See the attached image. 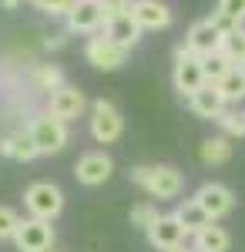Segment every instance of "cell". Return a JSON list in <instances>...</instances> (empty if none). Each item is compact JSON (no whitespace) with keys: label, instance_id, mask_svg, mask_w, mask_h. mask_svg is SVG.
I'll list each match as a JSON object with an SVG mask.
<instances>
[{"label":"cell","instance_id":"6da1fadb","mask_svg":"<svg viewBox=\"0 0 245 252\" xmlns=\"http://www.w3.org/2000/svg\"><path fill=\"white\" fill-rule=\"evenodd\" d=\"M128 178L138 189H145L151 198H158V202H171L185 189V175L175 165H134L128 172Z\"/></svg>","mask_w":245,"mask_h":252},{"label":"cell","instance_id":"7a4b0ae2","mask_svg":"<svg viewBox=\"0 0 245 252\" xmlns=\"http://www.w3.org/2000/svg\"><path fill=\"white\" fill-rule=\"evenodd\" d=\"M171 84L182 97H191L195 91H202L208 81H205V67H202V58L188 51L185 44L175 47V64H171Z\"/></svg>","mask_w":245,"mask_h":252},{"label":"cell","instance_id":"3957f363","mask_svg":"<svg viewBox=\"0 0 245 252\" xmlns=\"http://www.w3.org/2000/svg\"><path fill=\"white\" fill-rule=\"evenodd\" d=\"M88 131L97 145H114L118 138L124 135V118L118 111V104L108 97H97L91 104V118H88Z\"/></svg>","mask_w":245,"mask_h":252},{"label":"cell","instance_id":"277c9868","mask_svg":"<svg viewBox=\"0 0 245 252\" xmlns=\"http://www.w3.org/2000/svg\"><path fill=\"white\" fill-rule=\"evenodd\" d=\"M24 209L34 219L54 222L57 215L64 212V192L57 189L54 182H34V185L24 189Z\"/></svg>","mask_w":245,"mask_h":252},{"label":"cell","instance_id":"5b68a950","mask_svg":"<svg viewBox=\"0 0 245 252\" xmlns=\"http://www.w3.org/2000/svg\"><path fill=\"white\" fill-rule=\"evenodd\" d=\"M27 131L34 138V145H37L40 155H57V152H64L67 148V121H61L54 115H37L31 125H27Z\"/></svg>","mask_w":245,"mask_h":252},{"label":"cell","instance_id":"8992f818","mask_svg":"<svg viewBox=\"0 0 245 252\" xmlns=\"http://www.w3.org/2000/svg\"><path fill=\"white\" fill-rule=\"evenodd\" d=\"M14 246H17V252H51L54 249V225L47 219L27 215V219H20Z\"/></svg>","mask_w":245,"mask_h":252},{"label":"cell","instance_id":"52a82bcc","mask_svg":"<svg viewBox=\"0 0 245 252\" xmlns=\"http://www.w3.org/2000/svg\"><path fill=\"white\" fill-rule=\"evenodd\" d=\"M128 47H121V44H114L111 37H88V47H84V58L91 67L97 71H118V67H124L128 64Z\"/></svg>","mask_w":245,"mask_h":252},{"label":"cell","instance_id":"ba28073f","mask_svg":"<svg viewBox=\"0 0 245 252\" xmlns=\"http://www.w3.org/2000/svg\"><path fill=\"white\" fill-rule=\"evenodd\" d=\"M198 205H202V212L212 219V222H218V219H225L232 209H235V192L222 185V182H205V185H198V192L191 195Z\"/></svg>","mask_w":245,"mask_h":252},{"label":"cell","instance_id":"9c48e42d","mask_svg":"<svg viewBox=\"0 0 245 252\" xmlns=\"http://www.w3.org/2000/svg\"><path fill=\"white\" fill-rule=\"evenodd\" d=\"M111 175H114V158L108 152H88V155L77 158V165H74V178L81 185H88V189L104 185Z\"/></svg>","mask_w":245,"mask_h":252},{"label":"cell","instance_id":"30bf717a","mask_svg":"<svg viewBox=\"0 0 245 252\" xmlns=\"http://www.w3.org/2000/svg\"><path fill=\"white\" fill-rule=\"evenodd\" d=\"M88 111V97H84V91L81 88H74V84H64V88H57L54 94L47 97V115L61 118V121H77V118Z\"/></svg>","mask_w":245,"mask_h":252},{"label":"cell","instance_id":"8fae6325","mask_svg":"<svg viewBox=\"0 0 245 252\" xmlns=\"http://www.w3.org/2000/svg\"><path fill=\"white\" fill-rule=\"evenodd\" d=\"M145 235H148V242L158 252H171V249H178V246H185L188 229H185V225L175 219V212H171V215H158V219H154V225H151Z\"/></svg>","mask_w":245,"mask_h":252},{"label":"cell","instance_id":"7c38bea8","mask_svg":"<svg viewBox=\"0 0 245 252\" xmlns=\"http://www.w3.org/2000/svg\"><path fill=\"white\" fill-rule=\"evenodd\" d=\"M222 37H225V34L215 27V20L202 17V20H195V24L188 27V34H185V47L195 51L198 58H208V54L222 51Z\"/></svg>","mask_w":245,"mask_h":252},{"label":"cell","instance_id":"4fadbf2b","mask_svg":"<svg viewBox=\"0 0 245 252\" xmlns=\"http://www.w3.org/2000/svg\"><path fill=\"white\" fill-rule=\"evenodd\" d=\"M97 27H104V10L97 0H77L74 10L67 14V31L71 34H94Z\"/></svg>","mask_w":245,"mask_h":252},{"label":"cell","instance_id":"5bb4252c","mask_svg":"<svg viewBox=\"0 0 245 252\" xmlns=\"http://www.w3.org/2000/svg\"><path fill=\"white\" fill-rule=\"evenodd\" d=\"M131 17L138 20L141 31H165V27H171V10L161 0H134Z\"/></svg>","mask_w":245,"mask_h":252},{"label":"cell","instance_id":"9a60e30c","mask_svg":"<svg viewBox=\"0 0 245 252\" xmlns=\"http://www.w3.org/2000/svg\"><path fill=\"white\" fill-rule=\"evenodd\" d=\"M188 108L195 118H205V121H218L222 118V111H225V97H222V91L215 88V84H205L202 91H195V94L188 97Z\"/></svg>","mask_w":245,"mask_h":252},{"label":"cell","instance_id":"2e32d148","mask_svg":"<svg viewBox=\"0 0 245 252\" xmlns=\"http://www.w3.org/2000/svg\"><path fill=\"white\" fill-rule=\"evenodd\" d=\"M191 249L195 252H228L232 249V235H228L225 225L208 222V225H202L198 232L191 235Z\"/></svg>","mask_w":245,"mask_h":252},{"label":"cell","instance_id":"e0dca14e","mask_svg":"<svg viewBox=\"0 0 245 252\" xmlns=\"http://www.w3.org/2000/svg\"><path fill=\"white\" fill-rule=\"evenodd\" d=\"M0 155L14 158V161H34L40 152L34 145V138H31V131H10V135L0 138Z\"/></svg>","mask_w":245,"mask_h":252},{"label":"cell","instance_id":"ac0fdd59","mask_svg":"<svg viewBox=\"0 0 245 252\" xmlns=\"http://www.w3.org/2000/svg\"><path fill=\"white\" fill-rule=\"evenodd\" d=\"M141 34H145V31L138 27V20H134L131 14H121V17H114V20L104 24V37H111L114 44H121V47H128V51L141 40Z\"/></svg>","mask_w":245,"mask_h":252},{"label":"cell","instance_id":"d6986e66","mask_svg":"<svg viewBox=\"0 0 245 252\" xmlns=\"http://www.w3.org/2000/svg\"><path fill=\"white\" fill-rule=\"evenodd\" d=\"M67 81H64V71L57 67V64H34L31 67V91H37V94H54L57 88H64Z\"/></svg>","mask_w":245,"mask_h":252},{"label":"cell","instance_id":"ffe728a7","mask_svg":"<svg viewBox=\"0 0 245 252\" xmlns=\"http://www.w3.org/2000/svg\"><path fill=\"white\" fill-rule=\"evenodd\" d=\"M198 158L205 165H225L232 161V138L228 135H215V138H205L198 145Z\"/></svg>","mask_w":245,"mask_h":252},{"label":"cell","instance_id":"44dd1931","mask_svg":"<svg viewBox=\"0 0 245 252\" xmlns=\"http://www.w3.org/2000/svg\"><path fill=\"white\" fill-rule=\"evenodd\" d=\"M215 88L222 91L225 104H242L245 101V74H242V67H232L222 81H215Z\"/></svg>","mask_w":245,"mask_h":252},{"label":"cell","instance_id":"7402d4cb","mask_svg":"<svg viewBox=\"0 0 245 252\" xmlns=\"http://www.w3.org/2000/svg\"><path fill=\"white\" fill-rule=\"evenodd\" d=\"M175 219H178V222L188 229V235H195L198 229H202V225H208V222H212V219L202 212V205H198L195 198H185V202L175 209Z\"/></svg>","mask_w":245,"mask_h":252},{"label":"cell","instance_id":"603a6c76","mask_svg":"<svg viewBox=\"0 0 245 252\" xmlns=\"http://www.w3.org/2000/svg\"><path fill=\"white\" fill-rule=\"evenodd\" d=\"M222 51H225V58L232 61L235 67H239V64H245V24L222 37Z\"/></svg>","mask_w":245,"mask_h":252},{"label":"cell","instance_id":"cb8c5ba5","mask_svg":"<svg viewBox=\"0 0 245 252\" xmlns=\"http://www.w3.org/2000/svg\"><path fill=\"white\" fill-rule=\"evenodd\" d=\"M202 67H205V81L208 84H215V81H222L235 67L232 61L225 58V51H215V54H208V58H202Z\"/></svg>","mask_w":245,"mask_h":252},{"label":"cell","instance_id":"d4e9b609","mask_svg":"<svg viewBox=\"0 0 245 252\" xmlns=\"http://www.w3.org/2000/svg\"><path fill=\"white\" fill-rule=\"evenodd\" d=\"M218 128L228 138H245V111L242 108H225L218 118Z\"/></svg>","mask_w":245,"mask_h":252},{"label":"cell","instance_id":"484cf974","mask_svg":"<svg viewBox=\"0 0 245 252\" xmlns=\"http://www.w3.org/2000/svg\"><path fill=\"white\" fill-rule=\"evenodd\" d=\"M158 215H161V212H158V205H154V202H138V205L131 209V215H128V222H131L138 232H148Z\"/></svg>","mask_w":245,"mask_h":252},{"label":"cell","instance_id":"4316f807","mask_svg":"<svg viewBox=\"0 0 245 252\" xmlns=\"http://www.w3.org/2000/svg\"><path fill=\"white\" fill-rule=\"evenodd\" d=\"M77 0H31V7L40 10V14H47V17H67L71 10H74Z\"/></svg>","mask_w":245,"mask_h":252},{"label":"cell","instance_id":"83f0119b","mask_svg":"<svg viewBox=\"0 0 245 252\" xmlns=\"http://www.w3.org/2000/svg\"><path fill=\"white\" fill-rule=\"evenodd\" d=\"M17 229H20V215L10 205H0V242H14Z\"/></svg>","mask_w":245,"mask_h":252},{"label":"cell","instance_id":"f1b7e54d","mask_svg":"<svg viewBox=\"0 0 245 252\" xmlns=\"http://www.w3.org/2000/svg\"><path fill=\"white\" fill-rule=\"evenodd\" d=\"M215 10H222V14L232 17L235 24H245V0H218Z\"/></svg>","mask_w":245,"mask_h":252},{"label":"cell","instance_id":"f546056e","mask_svg":"<svg viewBox=\"0 0 245 252\" xmlns=\"http://www.w3.org/2000/svg\"><path fill=\"white\" fill-rule=\"evenodd\" d=\"M131 3L134 0H101V10H104V24L121 14H131Z\"/></svg>","mask_w":245,"mask_h":252},{"label":"cell","instance_id":"4dcf8cb0","mask_svg":"<svg viewBox=\"0 0 245 252\" xmlns=\"http://www.w3.org/2000/svg\"><path fill=\"white\" fill-rule=\"evenodd\" d=\"M67 34H71V31H57V34H47V37H44V47H47V51H57V47H64V44H67Z\"/></svg>","mask_w":245,"mask_h":252},{"label":"cell","instance_id":"1f68e13d","mask_svg":"<svg viewBox=\"0 0 245 252\" xmlns=\"http://www.w3.org/2000/svg\"><path fill=\"white\" fill-rule=\"evenodd\" d=\"M17 3H20V0H0V7H3V10H14Z\"/></svg>","mask_w":245,"mask_h":252},{"label":"cell","instance_id":"d6a6232c","mask_svg":"<svg viewBox=\"0 0 245 252\" xmlns=\"http://www.w3.org/2000/svg\"><path fill=\"white\" fill-rule=\"evenodd\" d=\"M171 252H195L191 246H178V249H171Z\"/></svg>","mask_w":245,"mask_h":252},{"label":"cell","instance_id":"836d02e7","mask_svg":"<svg viewBox=\"0 0 245 252\" xmlns=\"http://www.w3.org/2000/svg\"><path fill=\"white\" fill-rule=\"evenodd\" d=\"M239 67H242V74H245V64H239Z\"/></svg>","mask_w":245,"mask_h":252},{"label":"cell","instance_id":"e575fe53","mask_svg":"<svg viewBox=\"0 0 245 252\" xmlns=\"http://www.w3.org/2000/svg\"><path fill=\"white\" fill-rule=\"evenodd\" d=\"M97 3H101V0H97Z\"/></svg>","mask_w":245,"mask_h":252},{"label":"cell","instance_id":"d590c367","mask_svg":"<svg viewBox=\"0 0 245 252\" xmlns=\"http://www.w3.org/2000/svg\"><path fill=\"white\" fill-rule=\"evenodd\" d=\"M51 252H54V249H51Z\"/></svg>","mask_w":245,"mask_h":252}]
</instances>
